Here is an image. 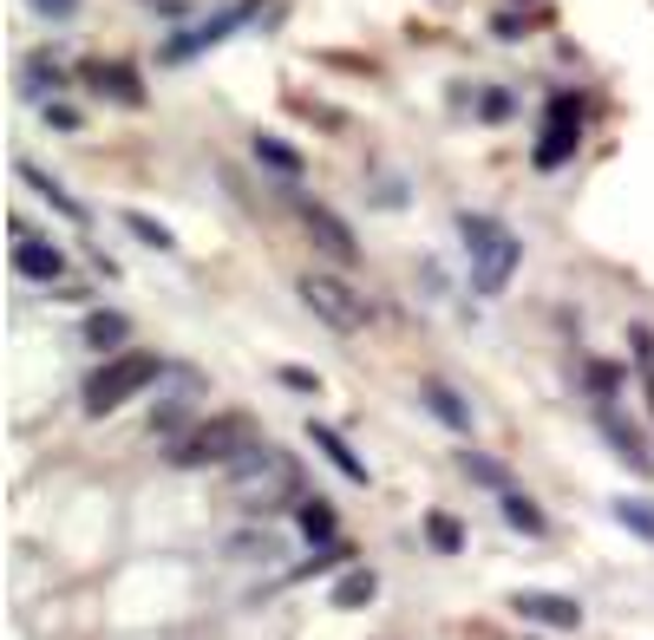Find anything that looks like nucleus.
<instances>
[{"instance_id":"nucleus-1","label":"nucleus","mask_w":654,"mask_h":640,"mask_svg":"<svg viewBox=\"0 0 654 640\" xmlns=\"http://www.w3.org/2000/svg\"><path fill=\"white\" fill-rule=\"evenodd\" d=\"M295 497H301V464H295L288 451L249 445V451L229 464V504H242L249 517L282 510V504H295Z\"/></svg>"},{"instance_id":"nucleus-4","label":"nucleus","mask_w":654,"mask_h":640,"mask_svg":"<svg viewBox=\"0 0 654 640\" xmlns=\"http://www.w3.org/2000/svg\"><path fill=\"white\" fill-rule=\"evenodd\" d=\"M249 445H255V425L229 412V419H216V425H203V432L177 438L170 464H177V471H203V464H236V458H242Z\"/></svg>"},{"instance_id":"nucleus-25","label":"nucleus","mask_w":654,"mask_h":640,"mask_svg":"<svg viewBox=\"0 0 654 640\" xmlns=\"http://www.w3.org/2000/svg\"><path fill=\"white\" fill-rule=\"evenodd\" d=\"M275 379H282V386H295V393H321V379H314L308 366H282Z\"/></svg>"},{"instance_id":"nucleus-8","label":"nucleus","mask_w":654,"mask_h":640,"mask_svg":"<svg viewBox=\"0 0 654 640\" xmlns=\"http://www.w3.org/2000/svg\"><path fill=\"white\" fill-rule=\"evenodd\" d=\"M255 7H229V13H216V20H203V26H190V33H177L170 46H164V59L177 65V59H190V52H203V46H216V39H229V26H242Z\"/></svg>"},{"instance_id":"nucleus-19","label":"nucleus","mask_w":654,"mask_h":640,"mask_svg":"<svg viewBox=\"0 0 654 640\" xmlns=\"http://www.w3.org/2000/svg\"><path fill=\"white\" fill-rule=\"evenodd\" d=\"M301 536H308V543H334V510H328V497H321V504H301Z\"/></svg>"},{"instance_id":"nucleus-13","label":"nucleus","mask_w":654,"mask_h":640,"mask_svg":"<svg viewBox=\"0 0 654 640\" xmlns=\"http://www.w3.org/2000/svg\"><path fill=\"white\" fill-rule=\"evenodd\" d=\"M373 595H380V576H373V569H347V576L334 582L328 602H334V608H367Z\"/></svg>"},{"instance_id":"nucleus-26","label":"nucleus","mask_w":654,"mask_h":640,"mask_svg":"<svg viewBox=\"0 0 654 640\" xmlns=\"http://www.w3.org/2000/svg\"><path fill=\"white\" fill-rule=\"evenodd\" d=\"M33 13H39V20H72L79 0H33Z\"/></svg>"},{"instance_id":"nucleus-12","label":"nucleus","mask_w":654,"mask_h":640,"mask_svg":"<svg viewBox=\"0 0 654 640\" xmlns=\"http://www.w3.org/2000/svg\"><path fill=\"white\" fill-rule=\"evenodd\" d=\"M20 183H33V190H39V196H46V203H52V209H59L66 222H85V203H79V196H66V190H59V183H52L46 170H33V164H20Z\"/></svg>"},{"instance_id":"nucleus-17","label":"nucleus","mask_w":654,"mask_h":640,"mask_svg":"<svg viewBox=\"0 0 654 640\" xmlns=\"http://www.w3.org/2000/svg\"><path fill=\"white\" fill-rule=\"evenodd\" d=\"M124 229H131V236H138L144 249H164V255L177 249V236H170V229H164L157 216H144V209H124Z\"/></svg>"},{"instance_id":"nucleus-20","label":"nucleus","mask_w":654,"mask_h":640,"mask_svg":"<svg viewBox=\"0 0 654 640\" xmlns=\"http://www.w3.org/2000/svg\"><path fill=\"white\" fill-rule=\"evenodd\" d=\"M616 523H622V530H635L642 543H654V504H635V497H622V504H616Z\"/></svg>"},{"instance_id":"nucleus-2","label":"nucleus","mask_w":654,"mask_h":640,"mask_svg":"<svg viewBox=\"0 0 654 640\" xmlns=\"http://www.w3.org/2000/svg\"><path fill=\"white\" fill-rule=\"evenodd\" d=\"M465 249H472V294H504V281L524 262V242L498 222V216H465Z\"/></svg>"},{"instance_id":"nucleus-22","label":"nucleus","mask_w":654,"mask_h":640,"mask_svg":"<svg viewBox=\"0 0 654 640\" xmlns=\"http://www.w3.org/2000/svg\"><path fill=\"white\" fill-rule=\"evenodd\" d=\"M229 550H236L242 563H275V556H282V543H275V536H236Z\"/></svg>"},{"instance_id":"nucleus-23","label":"nucleus","mask_w":654,"mask_h":640,"mask_svg":"<svg viewBox=\"0 0 654 640\" xmlns=\"http://www.w3.org/2000/svg\"><path fill=\"white\" fill-rule=\"evenodd\" d=\"M426 530H432V543H439L445 556H459V550H465V530H459L452 517H426Z\"/></svg>"},{"instance_id":"nucleus-24","label":"nucleus","mask_w":654,"mask_h":640,"mask_svg":"<svg viewBox=\"0 0 654 640\" xmlns=\"http://www.w3.org/2000/svg\"><path fill=\"white\" fill-rule=\"evenodd\" d=\"M459 464H465V478H478V484H498V491H511V484H504V471H498L491 458H478V451H465Z\"/></svg>"},{"instance_id":"nucleus-21","label":"nucleus","mask_w":654,"mask_h":640,"mask_svg":"<svg viewBox=\"0 0 654 640\" xmlns=\"http://www.w3.org/2000/svg\"><path fill=\"white\" fill-rule=\"evenodd\" d=\"M255 157H262V164H275L282 177H301V157H295L288 144H275V137H255Z\"/></svg>"},{"instance_id":"nucleus-27","label":"nucleus","mask_w":654,"mask_h":640,"mask_svg":"<svg viewBox=\"0 0 654 640\" xmlns=\"http://www.w3.org/2000/svg\"><path fill=\"white\" fill-rule=\"evenodd\" d=\"M46 124H59V131H72V124H79V111H72V105H46Z\"/></svg>"},{"instance_id":"nucleus-3","label":"nucleus","mask_w":654,"mask_h":640,"mask_svg":"<svg viewBox=\"0 0 654 640\" xmlns=\"http://www.w3.org/2000/svg\"><path fill=\"white\" fill-rule=\"evenodd\" d=\"M164 373H170V366H164L157 353H111V360L85 379V412H92V419H105V412H118L124 399L151 393Z\"/></svg>"},{"instance_id":"nucleus-6","label":"nucleus","mask_w":654,"mask_h":640,"mask_svg":"<svg viewBox=\"0 0 654 640\" xmlns=\"http://www.w3.org/2000/svg\"><path fill=\"white\" fill-rule=\"evenodd\" d=\"M301 294H308V307H314V314H328V321H334V327H347V334H354V327H367V314H373V307H367L347 281H328V275H308V281H301Z\"/></svg>"},{"instance_id":"nucleus-15","label":"nucleus","mask_w":654,"mask_h":640,"mask_svg":"<svg viewBox=\"0 0 654 640\" xmlns=\"http://www.w3.org/2000/svg\"><path fill=\"white\" fill-rule=\"evenodd\" d=\"M124 334H131V321H124V314H92V321H85V340H92L98 353H118V347H124Z\"/></svg>"},{"instance_id":"nucleus-10","label":"nucleus","mask_w":654,"mask_h":640,"mask_svg":"<svg viewBox=\"0 0 654 640\" xmlns=\"http://www.w3.org/2000/svg\"><path fill=\"white\" fill-rule=\"evenodd\" d=\"M308 438H314V445L328 451V464H334V471H341L347 484H367V464H360V458L347 451V438H341L334 425H321V419H308Z\"/></svg>"},{"instance_id":"nucleus-9","label":"nucleus","mask_w":654,"mask_h":640,"mask_svg":"<svg viewBox=\"0 0 654 640\" xmlns=\"http://www.w3.org/2000/svg\"><path fill=\"white\" fill-rule=\"evenodd\" d=\"M13 268H20L26 281H59V275H66V255H59L52 242H33V236L20 229V249H13Z\"/></svg>"},{"instance_id":"nucleus-5","label":"nucleus","mask_w":654,"mask_h":640,"mask_svg":"<svg viewBox=\"0 0 654 640\" xmlns=\"http://www.w3.org/2000/svg\"><path fill=\"white\" fill-rule=\"evenodd\" d=\"M576 137H583V98H576V92H563V98H550V118H544L537 164H544V170H557V164L576 150Z\"/></svg>"},{"instance_id":"nucleus-14","label":"nucleus","mask_w":654,"mask_h":640,"mask_svg":"<svg viewBox=\"0 0 654 640\" xmlns=\"http://www.w3.org/2000/svg\"><path fill=\"white\" fill-rule=\"evenodd\" d=\"M308 229L328 242V255H334V262H354V255H360V249H354V236L341 229V216H328V209H308Z\"/></svg>"},{"instance_id":"nucleus-18","label":"nucleus","mask_w":654,"mask_h":640,"mask_svg":"<svg viewBox=\"0 0 654 640\" xmlns=\"http://www.w3.org/2000/svg\"><path fill=\"white\" fill-rule=\"evenodd\" d=\"M92 79H98V92H118L124 105H138V98H144V85L131 79V65H92Z\"/></svg>"},{"instance_id":"nucleus-11","label":"nucleus","mask_w":654,"mask_h":640,"mask_svg":"<svg viewBox=\"0 0 654 640\" xmlns=\"http://www.w3.org/2000/svg\"><path fill=\"white\" fill-rule=\"evenodd\" d=\"M419 399L432 406V419H439V425H452V432H472V406H465V399H459L445 379H426V393H419Z\"/></svg>"},{"instance_id":"nucleus-16","label":"nucleus","mask_w":654,"mask_h":640,"mask_svg":"<svg viewBox=\"0 0 654 640\" xmlns=\"http://www.w3.org/2000/svg\"><path fill=\"white\" fill-rule=\"evenodd\" d=\"M498 504H504V523H511V530H524V536H544V510H537L524 491H504Z\"/></svg>"},{"instance_id":"nucleus-7","label":"nucleus","mask_w":654,"mask_h":640,"mask_svg":"<svg viewBox=\"0 0 654 640\" xmlns=\"http://www.w3.org/2000/svg\"><path fill=\"white\" fill-rule=\"evenodd\" d=\"M511 608H518L524 621H537V628H557V635H576V628H583V602L550 595V589H524V595H511Z\"/></svg>"}]
</instances>
